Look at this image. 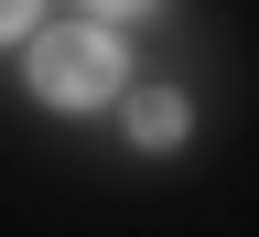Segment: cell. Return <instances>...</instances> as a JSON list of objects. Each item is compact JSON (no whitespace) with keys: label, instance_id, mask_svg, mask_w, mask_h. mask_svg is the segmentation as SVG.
<instances>
[{"label":"cell","instance_id":"cell-2","mask_svg":"<svg viewBox=\"0 0 259 237\" xmlns=\"http://www.w3.org/2000/svg\"><path fill=\"white\" fill-rule=\"evenodd\" d=\"M130 140H151V151H162V140H184V97H173V86L130 97Z\"/></svg>","mask_w":259,"mask_h":237},{"label":"cell","instance_id":"cell-1","mask_svg":"<svg viewBox=\"0 0 259 237\" xmlns=\"http://www.w3.org/2000/svg\"><path fill=\"white\" fill-rule=\"evenodd\" d=\"M22 65H32V86H44L54 108H97V97L119 86V43L97 22H32L22 32Z\"/></svg>","mask_w":259,"mask_h":237}]
</instances>
